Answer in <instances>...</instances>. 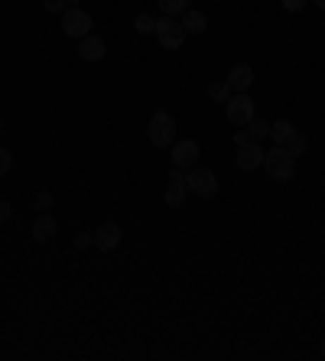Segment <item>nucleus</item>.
<instances>
[{"mask_svg":"<svg viewBox=\"0 0 325 361\" xmlns=\"http://www.w3.org/2000/svg\"><path fill=\"white\" fill-rule=\"evenodd\" d=\"M147 137H150V143L157 147V150L173 147L176 143V118L169 114V111H157V114L150 118V124H147Z\"/></svg>","mask_w":325,"mask_h":361,"instance_id":"f257e3e1","label":"nucleus"},{"mask_svg":"<svg viewBox=\"0 0 325 361\" xmlns=\"http://www.w3.org/2000/svg\"><path fill=\"white\" fill-rule=\"evenodd\" d=\"M264 166H267V173L276 183H290L296 176V160L286 153V147H274V150L264 153Z\"/></svg>","mask_w":325,"mask_h":361,"instance_id":"f03ea898","label":"nucleus"},{"mask_svg":"<svg viewBox=\"0 0 325 361\" xmlns=\"http://www.w3.org/2000/svg\"><path fill=\"white\" fill-rule=\"evenodd\" d=\"M225 114L234 127H247L250 121L257 118V104H254V98L247 92H234L225 104Z\"/></svg>","mask_w":325,"mask_h":361,"instance_id":"7ed1b4c3","label":"nucleus"},{"mask_svg":"<svg viewBox=\"0 0 325 361\" xmlns=\"http://www.w3.org/2000/svg\"><path fill=\"white\" fill-rule=\"evenodd\" d=\"M185 189H189L192 195H199V199H211V195L218 192L215 169H209V166H192L189 173H185Z\"/></svg>","mask_w":325,"mask_h":361,"instance_id":"20e7f679","label":"nucleus"},{"mask_svg":"<svg viewBox=\"0 0 325 361\" xmlns=\"http://www.w3.org/2000/svg\"><path fill=\"white\" fill-rule=\"evenodd\" d=\"M153 36H157V42L163 46V49H179L183 46V39H185V30H183V23L176 17H163L157 20V30H153Z\"/></svg>","mask_w":325,"mask_h":361,"instance_id":"39448f33","label":"nucleus"},{"mask_svg":"<svg viewBox=\"0 0 325 361\" xmlns=\"http://www.w3.org/2000/svg\"><path fill=\"white\" fill-rule=\"evenodd\" d=\"M62 33L72 36V39H85L92 33V13H85L82 7H68L62 13Z\"/></svg>","mask_w":325,"mask_h":361,"instance_id":"423d86ee","label":"nucleus"},{"mask_svg":"<svg viewBox=\"0 0 325 361\" xmlns=\"http://www.w3.org/2000/svg\"><path fill=\"white\" fill-rule=\"evenodd\" d=\"M238 169L241 173H254V169L264 166V150H260V143L247 140V143H238V157H234Z\"/></svg>","mask_w":325,"mask_h":361,"instance_id":"0eeeda50","label":"nucleus"},{"mask_svg":"<svg viewBox=\"0 0 325 361\" xmlns=\"http://www.w3.org/2000/svg\"><path fill=\"white\" fill-rule=\"evenodd\" d=\"M202 157V147L195 140H176L173 143V166L179 169H192Z\"/></svg>","mask_w":325,"mask_h":361,"instance_id":"6e6552de","label":"nucleus"},{"mask_svg":"<svg viewBox=\"0 0 325 361\" xmlns=\"http://www.w3.org/2000/svg\"><path fill=\"white\" fill-rule=\"evenodd\" d=\"M121 238H124L121 225H117V221H104V225L94 231V247H98L101 254H111L117 244H121Z\"/></svg>","mask_w":325,"mask_h":361,"instance_id":"1a4fd4ad","label":"nucleus"},{"mask_svg":"<svg viewBox=\"0 0 325 361\" xmlns=\"http://www.w3.org/2000/svg\"><path fill=\"white\" fill-rule=\"evenodd\" d=\"M78 59L82 62H101L104 59V39H101V36H94V33H88L85 36V39H78Z\"/></svg>","mask_w":325,"mask_h":361,"instance_id":"9d476101","label":"nucleus"},{"mask_svg":"<svg viewBox=\"0 0 325 361\" xmlns=\"http://www.w3.org/2000/svg\"><path fill=\"white\" fill-rule=\"evenodd\" d=\"M56 231H59V225H56V219H52L49 212H42V215H36L33 225H30V235H33V241H36V244L52 241V235H56Z\"/></svg>","mask_w":325,"mask_h":361,"instance_id":"9b49d317","label":"nucleus"},{"mask_svg":"<svg viewBox=\"0 0 325 361\" xmlns=\"http://www.w3.org/2000/svg\"><path fill=\"white\" fill-rule=\"evenodd\" d=\"M225 82L231 85V92H247L250 85H254V68H250L247 62H238V66H231Z\"/></svg>","mask_w":325,"mask_h":361,"instance_id":"f8f14e48","label":"nucleus"},{"mask_svg":"<svg viewBox=\"0 0 325 361\" xmlns=\"http://www.w3.org/2000/svg\"><path fill=\"white\" fill-rule=\"evenodd\" d=\"M179 23H183V30H185L189 36H202V33H205V26H209V17H205L202 10L189 7V10L183 13V20H179Z\"/></svg>","mask_w":325,"mask_h":361,"instance_id":"ddd939ff","label":"nucleus"},{"mask_svg":"<svg viewBox=\"0 0 325 361\" xmlns=\"http://www.w3.org/2000/svg\"><path fill=\"white\" fill-rule=\"evenodd\" d=\"M296 134V127H293V121H274V124H270V140L276 143V147H286V140H290V137Z\"/></svg>","mask_w":325,"mask_h":361,"instance_id":"4468645a","label":"nucleus"},{"mask_svg":"<svg viewBox=\"0 0 325 361\" xmlns=\"http://www.w3.org/2000/svg\"><path fill=\"white\" fill-rule=\"evenodd\" d=\"M185 195H189V189H185V183H169L166 189H163V202H166L169 209H179L185 202Z\"/></svg>","mask_w":325,"mask_h":361,"instance_id":"2eb2a0df","label":"nucleus"},{"mask_svg":"<svg viewBox=\"0 0 325 361\" xmlns=\"http://www.w3.org/2000/svg\"><path fill=\"white\" fill-rule=\"evenodd\" d=\"M306 150H309V140L302 134H293L290 140H286V153H290L293 160H300V157H306Z\"/></svg>","mask_w":325,"mask_h":361,"instance_id":"dca6fc26","label":"nucleus"},{"mask_svg":"<svg viewBox=\"0 0 325 361\" xmlns=\"http://www.w3.org/2000/svg\"><path fill=\"white\" fill-rule=\"evenodd\" d=\"M231 85L228 82H215V85H209V98L215 101V104H228V98H231Z\"/></svg>","mask_w":325,"mask_h":361,"instance_id":"f3484780","label":"nucleus"},{"mask_svg":"<svg viewBox=\"0 0 325 361\" xmlns=\"http://www.w3.org/2000/svg\"><path fill=\"white\" fill-rule=\"evenodd\" d=\"M264 137H270V124H267V121H257V118H254L247 124V140L257 143V140H264Z\"/></svg>","mask_w":325,"mask_h":361,"instance_id":"a211bd4d","label":"nucleus"},{"mask_svg":"<svg viewBox=\"0 0 325 361\" xmlns=\"http://www.w3.org/2000/svg\"><path fill=\"white\" fill-rule=\"evenodd\" d=\"M157 4L166 17H176V13H185V10H189V0H157Z\"/></svg>","mask_w":325,"mask_h":361,"instance_id":"6ab92c4d","label":"nucleus"},{"mask_svg":"<svg viewBox=\"0 0 325 361\" xmlns=\"http://www.w3.org/2000/svg\"><path fill=\"white\" fill-rule=\"evenodd\" d=\"M134 30H137V33H143V36H147V33H153V30H157V20H153L150 13H137V20H134Z\"/></svg>","mask_w":325,"mask_h":361,"instance_id":"aec40b11","label":"nucleus"},{"mask_svg":"<svg viewBox=\"0 0 325 361\" xmlns=\"http://www.w3.org/2000/svg\"><path fill=\"white\" fill-rule=\"evenodd\" d=\"M72 244H75V251H85V247H92V244H94V235H92V231H78Z\"/></svg>","mask_w":325,"mask_h":361,"instance_id":"412c9836","label":"nucleus"},{"mask_svg":"<svg viewBox=\"0 0 325 361\" xmlns=\"http://www.w3.org/2000/svg\"><path fill=\"white\" fill-rule=\"evenodd\" d=\"M36 209L39 212H49L52 209V192H46V189H42V192H36Z\"/></svg>","mask_w":325,"mask_h":361,"instance_id":"4be33fe9","label":"nucleus"},{"mask_svg":"<svg viewBox=\"0 0 325 361\" xmlns=\"http://www.w3.org/2000/svg\"><path fill=\"white\" fill-rule=\"evenodd\" d=\"M42 7L49 10V13H66V10H68V0H42Z\"/></svg>","mask_w":325,"mask_h":361,"instance_id":"5701e85b","label":"nucleus"},{"mask_svg":"<svg viewBox=\"0 0 325 361\" xmlns=\"http://www.w3.org/2000/svg\"><path fill=\"white\" fill-rule=\"evenodd\" d=\"M10 169H13V157H10V150L0 147V176H7Z\"/></svg>","mask_w":325,"mask_h":361,"instance_id":"b1692460","label":"nucleus"},{"mask_svg":"<svg viewBox=\"0 0 325 361\" xmlns=\"http://www.w3.org/2000/svg\"><path fill=\"white\" fill-rule=\"evenodd\" d=\"M280 4H283V10H290V13H300L309 0H280Z\"/></svg>","mask_w":325,"mask_h":361,"instance_id":"393cba45","label":"nucleus"},{"mask_svg":"<svg viewBox=\"0 0 325 361\" xmlns=\"http://www.w3.org/2000/svg\"><path fill=\"white\" fill-rule=\"evenodd\" d=\"M169 179H173V183H185V169L173 166V169H169Z\"/></svg>","mask_w":325,"mask_h":361,"instance_id":"a878e982","label":"nucleus"},{"mask_svg":"<svg viewBox=\"0 0 325 361\" xmlns=\"http://www.w3.org/2000/svg\"><path fill=\"white\" fill-rule=\"evenodd\" d=\"M10 215H13V209H10V202H0V221H7Z\"/></svg>","mask_w":325,"mask_h":361,"instance_id":"bb28decb","label":"nucleus"},{"mask_svg":"<svg viewBox=\"0 0 325 361\" xmlns=\"http://www.w3.org/2000/svg\"><path fill=\"white\" fill-rule=\"evenodd\" d=\"M309 4H316L319 10H325V0H309Z\"/></svg>","mask_w":325,"mask_h":361,"instance_id":"cd10ccee","label":"nucleus"},{"mask_svg":"<svg viewBox=\"0 0 325 361\" xmlns=\"http://www.w3.org/2000/svg\"><path fill=\"white\" fill-rule=\"evenodd\" d=\"M322 358H325V338H322Z\"/></svg>","mask_w":325,"mask_h":361,"instance_id":"c85d7f7f","label":"nucleus"},{"mask_svg":"<svg viewBox=\"0 0 325 361\" xmlns=\"http://www.w3.org/2000/svg\"><path fill=\"white\" fill-rule=\"evenodd\" d=\"M0 134H4V121H0Z\"/></svg>","mask_w":325,"mask_h":361,"instance_id":"c756f323","label":"nucleus"}]
</instances>
